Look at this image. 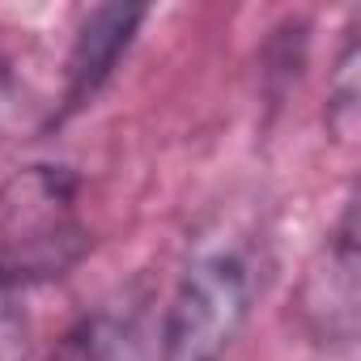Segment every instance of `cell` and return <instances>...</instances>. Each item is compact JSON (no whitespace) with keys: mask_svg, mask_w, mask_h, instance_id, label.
Returning <instances> with one entry per match:
<instances>
[{"mask_svg":"<svg viewBox=\"0 0 361 361\" xmlns=\"http://www.w3.org/2000/svg\"><path fill=\"white\" fill-rule=\"evenodd\" d=\"M39 361H136V331L123 314H94L64 331Z\"/></svg>","mask_w":361,"mask_h":361,"instance_id":"cell-5","label":"cell"},{"mask_svg":"<svg viewBox=\"0 0 361 361\" xmlns=\"http://www.w3.org/2000/svg\"><path fill=\"white\" fill-rule=\"evenodd\" d=\"M255 298L259 264L247 247L221 243L200 251L170 293L157 361H226L251 319Z\"/></svg>","mask_w":361,"mask_h":361,"instance_id":"cell-1","label":"cell"},{"mask_svg":"<svg viewBox=\"0 0 361 361\" xmlns=\"http://www.w3.org/2000/svg\"><path fill=\"white\" fill-rule=\"evenodd\" d=\"M357 102H361V81H357V30H348L340 60L327 81V128L340 140H353L357 132Z\"/></svg>","mask_w":361,"mask_h":361,"instance_id":"cell-6","label":"cell"},{"mask_svg":"<svg viewBox=\"0 0 361 361\" xmlns=\"http://www.w3.org/2000/svg\"><path fill=\"white\" fill-rule=\"evenodd\" d=\"M140 18H145V9H123V5H102L85 18L77 47H73V60H68V94H64L68 111L85 106L102 90V81L115 73L119 56L128 51Z\"/></svg>","mask_w":361,"mask_h":361,"instance_id":"cell-4","label":"cell"},{"mask_svg":"<svg viewBox=\"0 0 361 361\" xmlns=\"http://www.w3.org/2000/svg\"><path fill=\"white\" fill-rule=\"evenodd\" d=\"M68 178L51 166L18 174L5 192V238H0V285L18 289L30 276H60L85 238L68 217Z\"/></svg>","mask_w":361,"mask_h":361,"instance_id":"cell-2","label":"cell"},{"mask_svg":"<svg viewBox=\"0 0 361 361\" xmlns=\"http://www.w3.org/2000/svg\"><path fill=\"white\" fill-rule=\"evenodd\" d=\"M357 204L348 200L327 243L306 264V276L298 285V314L314 344L327 348H353L357 340V314H361V285H357Z\"/></svg>","mask_w":361,"mask_h":361,"instance_id":"cell-3","label":"cell"}]
</instances>
